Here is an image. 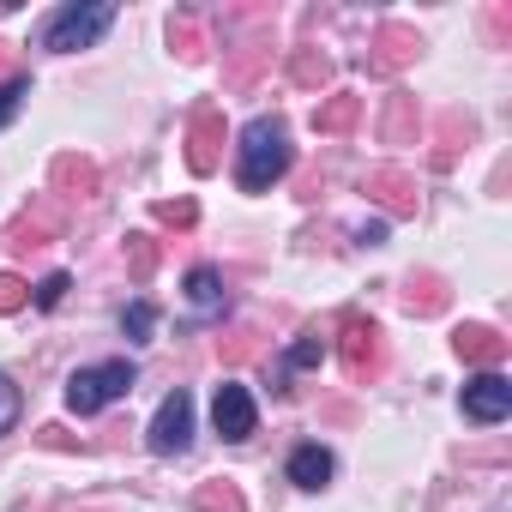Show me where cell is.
Returning <instances> with one entry per match:
<instances>
[{
    "label": "cell",
    "mask_w": 512,
    "mask_h": 512,
    "mask_svg": "<svg viewBox=\"0 0 512 512\" xmlns=\"http://www.w3.org/2000/svg\"><path fill=\"white\" fill-rule=\"evenodd\" d=\"M151 326H157V308H151V302H133V308H127V320H121V332H127L133 344H145V338H151Z\"/></svg>",
    "instance_id": "27"
},
{
    "label": "cell",
    "mask_w": 512,
    "mask_h": 512,
    "mask_svg": "<svg viewBox=\"0 0 512 512\" xmlns=\"http://www.w3.org/2000/svg\"><path fill=\"white\" fill-rule=\"evenodd\" d=\"M0 73H7V79H19V73H13V49H7V43H0Z\"/></svg>",
    "instance_id": "34"
},
{
    "label": "cell",
    "mask_w": 512,
    "mask_h": 512,
    "mask_svg": "<svg viewBox=\"0 0 512 512\" xmlns=\"http://www.w3.org/2000/svg\"><path fill=\"white\" fill-rule=\"evenodd\" d=\"M290 79H296L302 91L332 85V55H320V49H296V55H290Z\"/></svg>",
    "instance_id": "19"
},
{
    "label": "cell",
    "mask_w": 512,
    "mask_h": 512,
    "mask_svg": "<svg viewBox=\"0 0 512 512\" xmlns=\"http://www.w3.org/2000/svg\"><path fill=\"white\" fill-rule=\"evenodd\" d=\"M266 55H272V49H241V55L229 61V73H223V79H229V91H247L253 79H260V67H266Z\"/></svg>",
    "instance_id": "24"
},
{
    "label": "cell",
    "mask_w": 512,
    "mask_h": 512,
    "mask_svg": "<svg viewBox=\"0 0 512 512\" xmlns=\"http://www.w3.org/2000/svg\"><path fill=\"white\" fill-rule=\"evenodd\" d=\"M187 440H193V398L187 392H169L163 410L151 416V452L175 458V452H187Z\"/></svg>",
    "instance_id": "6"
},
{
    "label": "cell",
    "mask_w": 512,
    "mask_h": 512,
    "mask_svg": "<svg viewBox=\"0 0 512 512\" xmlns=\"http://www.w3.org/2000/svg\"><path fill=\"white\" fill-rule=\"evenodd\" d=\"M7 241H13L19 253H37V247L55 241V217H43V211H19L13 229H7Z\"/></svg>",
    "instance_id": "18"
},
{
    "label": "cell",
    "mask_w": 512,
    "mask_h": 512,
    "mask_svg": "<svg viewBox=\"0 0 512 512\" xmlns=\"http://www.w3.org/2000/svg\"><path fill=\"white\" fill-rule=\"evenodd\" d=\"M25 302H31V284L13 278V272H0V314H19Z\"/></svg>",
    "instance_id": "28"
},
{
    "label": "cell",
    "mask_w": 512,
    "mask_h": 512,
    "mask_svg": "<svg viewBox=\"0 0 512 512\" xmlns=\"http://www.w3.org/2000/svg\"><path fill=\"white\" fill-rule=\"evenodd\" d=\"M127 272H133L139 284L157 272V241H151V235H127Z\"/></svg>",
    "instance_id": "25"
},
{
    "label": "cell",
    "mask_w": 512,
    "mask_h": 512,
    "mask_svg": "<svg viewBox=\"0 0 512 512\" xmlns=\"http://www.w3.org/2000/svg\"><path fill=\"white\" fill-rule=\"evenodd\" d=\"M211 422H217L223 440H247L253 422H260V410H253L247 386H217V398H211Z\"/></svg>",
    "instance_id": "10"
},
{
    "label": "cell",
    "mask_w": 512,
    "mask_h": 512,
    "mask_svg": "<svg viewBox=\"0 0 512 512\" xmlns=\"http://www.w3.org/2000/svg\"><path fill=\"white\" fill-rule=\"evenodd\" d=\"M338 362H344V374H350L356 386H374L380 368H386V338H380V326L362 320V314H350L344 332H338Z\"/></svg>",
    "instance_id": "3"
},
{
    "label": "cell",
    "mask_w": 512,
    "mask_h": 512,
    "mask_svg": "<svg viewBox=\"0 0 512 512\" xmlns=\"http://www.w3.org/2000/svg\"><path fill=\"white\" fill-rule=\"evenodd\" d=\"M109 19H115V7H103V0H91V7H67V13H55V25H49V49L55 55H73V49H91L103 31H109Z\"/></svg>",
    "instance_id": "4"
},
{
    "label": "cell",
    "mask_w": 512,
    "mask_h": 512,
    "mask_svg": "<svg viewBox=\"0 0 512 512\" xmlns=\"http://www.w3.org/2000/svg\"><path fill=\"white\" fill-rule=\"evenodd\" d=\"M464 416L482 422V428L506 422V416H512V386H506L500 374H476V380L464 386Z\"/></svg>",
    "instance_id": "8"
},
{
    "label": "cell",
    "mask_w": 512,
    "mask_h": 512,
    "mask_svg": "<svg viewBox=\"0 0 512 512\" xmlns=\"http://www.w3.org/2000/svg\"><path fill=\"white\" fill-rule=\"evenodd\" d=\"M398 302H404L416 320H434V314H446L452 290H446V278H440V272H410V278H404V290H398Z\"/></svg>",
    "instance_id": "12"
},
{
    "label": "cell",
    "mask_w": 512,
    "mask_h": 512,
    "mask_svg": "<svg viewBox=\"0 0 512 512\" xmlns=\"http://www.w3.org/2000/svg\"><path fill=\"white\" fill-rule=\"evenodd\" d=\"M452 350H458L464 362H476L482 374H494V368L506 362V338H500L494 326H458V332H452Z\"/></svg>",
    "instance_id": "13"
},
{
    "label": "cell",
    "mask_w": 512,
    "mask_h": 512,
    "mask_svg": "<svg viewBox=\"0 0 512 512\" xmlns=\"http://www.w3.org/2000/svg\"><path fill=\"white\" fill-rule=\"evenodd\" d=\"M217 163H223V109H193V121H187V169L193 175H217Z\"/></svg>",
    "instance_id": "5"
},
{
    "label": "cell",
    "mask_w": 512,
    "mask_h": 512,
    "mask_svg": "<svg viewBox=\"0 0 512 512\" xmlns=\"http://www.w3.org/2000/svg\"><path fill=\"white\" fill-rule=\"evenodd\" d=\"M193 506L199 512H247V500H241V488L235 482H199V494H193Z\"/></svg>",
    "instance_id": "23"
},
{
    "label": "cell",
    "mask_w": 512,
    "mask_h": 512,
    "mask_svg": "<svg viewBox=\"0 0 512 512\" xmlns=\"http://www.w3.org/2000/svg\"><path fill=\"white\" fill-rule=\"evenodd\" d=\"M151 217L169 223V229H193V223H199V205H193V199H157Z\"/></svg>",
    "instance_id": "26"
},
{
    "label": "cell",
    "mask_w": 512,
    "mask_h": 512,
    "mask_svg": "<svg viewBox=\"0 0 512 512\" xmlns=\"http://www.w3.org/2000/svg\"><path fill=\"white\" fill-rule=\"evenodd\" d=\"M127 392H133V362H97V368H79L67 380V410L91 416V410H103V404H115Z\"/></svg>",
    "instance_id": "2"
},
{
    "label": "cell",
    "mask_w": 512,
    "mask_h": 512,
    "mask_svg": "<svg viewBox=\"0 0 512 512\" xmlns=\"http://www.w3.org/2000/svg\"><path fill=\"white\" fill-rule=\"evenodd\" d=\"M470 139H476V121L452 109V115L434 127V169H452V163H458V151H464Z\"/></svg>",
    "instance_id": "15"
},
{
    "label": "cell",
    "mask_w": 512,
    "mask_h": 512,
    "mask_svg": "<svg viewBox=\"0 0 512 512\" xmlns=\"http://www.w3.org/2000/svg\"><path fill=\"white\" fill-rule=\"evenodd\" d=\"M169 49H175L181 61H205V31H199L193 13H175V19H169Z\"/></svg>",
    "instance_id": "22"
},
{
    "label": "cell",
    "mask_w": 512,
    "mask_h": 512,
    "mask_svg": "<svg viewBox=\"0 0 512 512\" xmlns=\"http://www.w3.org/2000/svg\"><path fill=\"white\" fill-rule=\"evenodd\" d=\"M19 410H25V398H19V386L0 374V434H13V422H19Z\"/></svg>",
    "instance_id": "29"
},
{
    "label": "cell",
    "mask_w": 512,
    "mask_h": 512,
    "mask_svg": "<svg viewBox=\"0 0 512 512\" xmlns=\"http://www.w3.org/2000/svg\"><path fill=\"white\" fill-rule=\"evenodd\" d=\"M290 482H296V488H326V482H332V452H326V446H296Z\"/></svg>",
    "instance_id": "17"
},
{
    "label": "cell",
    "mask_w": 512,
    "mask_h": 512,
    "mask_svg": "<svg viewBox=\"0 0 512 512\" xmlns=\"http://www.w3.org/2000/svg\"><path fill=\"white\" fill-rule=\"evenodd\" d=\"M187 302H193L199 314H223V278H217L211 266H193V272H187Z\"/></svg>",
    "instance_id": "20"
},
{
    "label": "cell",
    "mask_w": 512,
    "mask_h": 512,
    "mask_svg": "<svg viewBox=\"0 0 512 512\" xmlns=\"http://www.w3.org/2000/svg\"><path fill=\"white\" fill-rule=\"evenodd\" d=\"M284 169H290V133H284V121H272V115L247 121V133H241V163H235V181H241L247 193H266V187H272Z\"/></svg>",
    "instance_id": "1"
},
{
    "label": "cell",
    "mask_w": 512,
    "mask_h": 512,
    "mask_svg": "<svg viewBox=\"0 0 512 512\" xmlns=\"http://www.w3.org/2000/svg\"><path fill=\"white\" fill-rule=\"evenodd\" d=\"M49 181H55L61 199H97V163L79 157V151H61V157L49 163Z\"/></svg>",
    "instance_id": "11"
},
{
    "label": "cell",
    "mask_w": 512,
    "mask_h": 512,
    "mask_svg": "<svg viewBox=\"0 0 512 512\" xmlns=\"http://www.w3.org/2000/svg\"><path fill=\"white\" fill-rule=\"evenodd\" d=\"M416 55H422L416 25H380L374 43H368V73H404Z\"/></svg>",
    "instance_id": "7"
},
{
    "label": "cell",
    "mask_w": 512,
    "mask_h": 512,
    "mask_svg": "<svg viewBox=\"0 0 512 512\" xmlns=\"http://www.w3.org/2000/svg\"><path fill=\"white\" fill-rule=\"evenodd\" d=\"M223 368H241V362H253V356H260L266 350V332L260 326H235V332H223Z\"/></svg>",
    "instance_id": "21"
},
{
    "label": "cell",
    "mask_w": 512,
    "mask_h": 512,
    "mask_svg": "<svg viewBox=\"0 0 512 512\" xmlns=\"http://www.w3.org/2000/svg\"><path fill=\"white\" fill-rule=\"evenodd\" d=\"M416 133H422L416 97H392V103H386V121H380V139H386V145H416Z\"/></svg>",
    "instance_id": "16"
},
{
    "label": "cell",
    "mask_w": 512,
    "mask_h": 512,
    "mask_svg": "<svg viewBox=\"0 0 512 512\" xmlns=\"http://www.w3.org/2000/svg\"><path fill=\"white\" fill-rule=\"evenodd\" d=\"M37 440H43L49 452H73V434H67L61 422H43V428H37Z\"/></svg>",
    "instance_id": "33"
},
{
    "label": "cell",
    "mask_w": 512,
    "mask_h": 512,
    "mask_svg": "<svg viewBox=\"0 0 512 512\" xmlns=\"http://www.w3.org/2000/svg\"><path fill=\"white\" fill-rule=\"evenodd\" d=\"M61 296H67V272H55V278L37 284V308H61Z\"/></svg>",
    "instance_id": "32"
},
{
    "label": "cell",
    "mask_w": 512,
    "mask_h": 512,
    "mask_svg": "<svg viewBox=\"0 0 512 512\" xmlns=\"http://www.w3.org/2000/svg\"><path fill=\"white\" fill-rule=\"evenodd\" d=\"M356 121H362V97H356V91H332V97L314 109V133H326V139L350 133Z\"/></svg>",
    "instance_id": "14"
},
{
    "label": "cell",
    "mask_w": 512,
    "mask_h": 512,
    "mask_svg": "<svg viewBox=\"0 0 512 512\" xmlns=\"http://www.w3.org/2000/svg\"><path fill=\"white\" fill-rule=\"evenodd\" d=\"M362 187H368V199H374L386 217H416V181H410L404 169H392V163H386V169H368Z\"/></svg>",
    "instance_id": "9"
},
{
    "label": "cell",
    "mask_w": 512,
    "mask_h": 512,
    "mask_svg": "<svg viewBox=\"0 0 512 512\" xmlns=\"http://www.w3.org/2000/svg\"><path fill=\"white\" fill-rule=\"evenodd\" d=\"M290 368H320V332H302L290 344Z\"/></svg>",
    "instance_id": "31"
},
{
    "label": "cell",
    "mask_w": 512,
    "mask_h": 512,
    "mask_svg": "<svg viewBox=\"0 0 512 512\" xmlns=\"http://www.w3.org/2000/svg\"><path fill=\"white\" fill-rule=\"evenodd\" d=\"M25 97H31V85H25V79H0V127L19 115V103H25Z\"/></svg>",
    "instance_id": "30"
}]
</instances>
